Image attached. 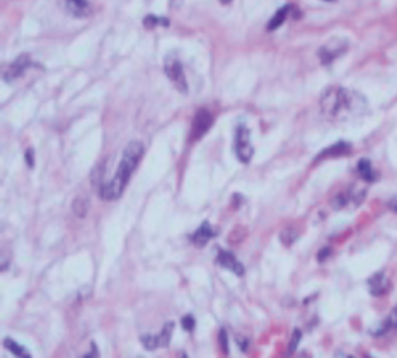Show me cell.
<instances>
[{
  "mask_svg": "<svg viewBox=\"0 0 397 358\" xmlns=\"http://www.w3.org/2000/svg\"><path fill=\"white\" fill-rule=\"evenodd\" d=\"M181 358H187V356H186V355H182V356H181Z\"/></svg>",
  "mask_w": 397,
  "mask_h": 358,
  "instance_id": "cell-34",
  "label": "cell"
},
{
  "mask_svg": "<svg viewBox=\"0 0 397 358\" xmlns=\"http://www.w3.org/2000/svg\"><path fill=\"white\" fill-rule=\"evenodd\" d=\"M142 343H143V348H147V350H155L159 346V340H157V336H150V334H147V336H142Z\"/></svg>",
  "mask_w": 397,
  "mask_h": 358,
  "instance_id": "cell-20",
  "label": "cell"
},
{
  "mask_svg": "<svg viewBox=\"0 0 397 358\" xmlns=\"http://www.w3.org/2000/svg\"><path fill=\"white\" fill-rule=\"evenodd\" d=\"M72 210H74V214L79 217V219H83L89 212V200L86 196H77L74 200V203H72Z\"/></svg>",
  "mask_w": 397,
  "mask_h": 358,
  "instance_id": "cell-16",
  "label": "cell"
},
{
  "mask_svg": "<svg viewBox=\"0 0 397 358\" xmlns=\"http://www.w3.org/2000/svg\"><path fill=\"white\" fill-rule=\"evenodd\" d=\"M358 174L362 176V178L365 181H368V183H372V181L377 179V176H375V171L372 169V164H370L368 159H362L358 162Z\"/></svg>",
  "mask_w": 397,
  "mask_h": 358,
  "instance_id": "cell-14",
  "label": "cell"
},
{
  "mask_svg": "<svg viewBox=\"0 0 397 358\" xmlns=\"http://www.w3.org/2000/svg\"><path fill=\"white\" fill-rule=\"evenodd\" d=\"M172 331H174V323H167L164 328H162L160 334L157 336L159 340V346H169L171 343V336H172Z\"/></svg>",
  "mask_w": 397,
  "mask_h": 358,
  "instance_id": "cell-17",
  "label": "cell"
},
{
  "mask_svg": "<svg viewBox=\"0 0 397 358\" xmlns=\"http://www.w3.org/2000/svg\"><path fill=\"white\" fill-rule=\"evenodd\" d=\"M182 4V0H169V7H174V9H179Z\"/></svg>",
  "mask_w": 397,
  "mask_h": 358,
  "instance_id": "cell-29",
  "label": "cell"
},
{
  "mask_svg": "<svg viewBox=\"0 0 397 358\" xmlns=\"http://www.w3.org/2000/svg\"><path fill=\"white\" fill-rule=\"evenodd\" d=\"M299 358H310V355L307 353V351H302V353L299 355Z\"/></svg>",
  "mask_w": 397,
  "mask_h": 358,
  "instance_id": "cell-32",
  "label": "cell"
},
{
  "mask_svg": "<svg viewBox=\"0 0 397 358\" xmlns=\"http://www.w3.org/2000/svg\"><path fill=\"white\" fill-rule=\"evenodd\" d=\"M329 256H331V247H324L321 249V252L317 254V261H324V259H327Z\"/></svg>",
  "mask_w": 397,
  "mask_h": 358,
  "instance_id": "cell-26",
  "label": "cell"
},
{
  "mask_svg": "<svg viewBox=\"0 0 397 358\" xmlns=\"http://www.w3.org/2000/svg\"><path fill=\"white\" fill-rule=\"evenodd\" d=\"M33 149H28V152H26V162H28L29 167H33L34 165V157H33Z\"/></svg>",
  "mask_w": 397,
  "mask_h": 358,
  "instance_id": "cell-28",
  "label": "cell"
},
{
  "mask_svg": "<svg viewBox=\"0 0 397 358\" xmlns=\"http://www.w3.org/2000/svg\"><path fill=\"white\" fill-rule=\"evenodd\" d=\"M234 149H236V155L240 162L242 164L250 162V159H253V155H254V147H253V143H250V133L245 124L237 127Z\"/></svg>",
  "mask_w": 397,
  "mask_h": 358,
  "instance_id": "cell-4",
  "label": "cell"
},
{
  "mask_svg": "<svg viewBox=\"0 0 397 358\" xmlns=\"http://www.w3.org/2000/svg\"><path fill=\"white\" fill-rule=\"evenodd\" d=\"M349 152H351V145L348 142H338V143L331 145L329 149L322 150V152L319 154L317 160H321L324 157H341V155H348Z\"/></svg>",
  "mask_w": 397,
  "mask_h": 358,
  "instance_id": "cell-11",
  "label": "cell"
},
{
  "mask_svg": "<svg viewBox=\"0 0 397 358\" xmlns=\"http://www.w3.org/2000/svg\"><path fill=\"white\" fill-rule=\"evenodd\" d=\"M213 123V116L208 110H200L195 115L193 119V128H191V140H198L210 130Z\"/></svg>",
  "mask_w": 397,
  "mask_h": 358,
  "instance_id": "cell-6",
  "label": "cell"
},
{
  "mask_svg": "<svg viewBox=\"0 0 397 358\" xmlns=\"http://www.w3.org/2000/svg\"><path fill=\"white\" fill-rule=\"evenodd\" d=\"M348 201H349V196L346 193H339L336 198L332 200V206H334V208H343V206L346 205Z\"/></svg>",
  "mask_w": 397,
  "mask_h": 358,
  "instance_id": "cell-22",
  "label": "cell"
},
{
  "mask_svg": "<svg viewBox=\"0 0 397 358\" xmlns=\"http://www.w3.org/2000/svg\"><path fill=\"white\" fill-rule=\"evenodd\" d=\"M213 236H215V230L212 229V225L208 224V222H205V224H201V227H198V230L191 236V241L195 246L201 247V246H205Z\"/></svg>",
  "mask_w": 397,
  "mask_h": 358,
  "instance_id": "cell-10",
  "label": "cell"
},
{
  "mask_svg": "<svg viewBox=\"0 0 397 358\" xmlns=\"http://www.w3.org/2000/svg\"><path fill=\"white\" fill-rule=\"evenodd\" d=\"M327 2H334V0H327Z\"/></svg>",
  "mask_w": 397,
  "mask_h": 358,
  "instance_id": "cell-35",
  "label": "cell"
},
{
  "mask_svg": "<svg viewBox=\"0 0 397 358\" xmlns=\"http://www.w3.org/2000/svg\"><path fill=\"white\" fill-rule=\"evenodd\" d=\"M385 328H395L397 329V305H395L394 312L390 314V318L387 321V324H385Z\"/></svg>",
  "mask_w": 397,
  "mask_h": 358,
  "instance_id": "cell-25",
  "label": "cell"
},
{
  "mask_svg": "<svg viewBox=\"0 0 397 358\" xmlns=\"http://www.w3.org/2000/svg\"><path fill=\"white\" fill-rule=\"evenodd\" d=\"M220 2H222V4H231L232 0H220Z\"/></svg>",
  "mask_w": 397,
  "mask_h": 358,
  "instance_id": "cell-33",
  "label": "cell"
},
{
  "mask_svg": "<svg viewBox=\"0 0 397 358\" xmlns=\"http://www.w3.org/2000/svg\"><path fill=\"white\" fill-rule=\"evenodd\" d=\"M164 72L165 75L169 77V80L174 84V87L181 94H186L187 92V80L184 75V70H182V65L179 58L176 55H167L164 60Z\"/></svg>",
  "mask_w": 397,
  "mask_h": 358,
  "instance_id": "cell-3",
  "label": "cell"
},
{
  "mask_svg": "<svg viewBox=\"0 0 397 358\" xmlns=\"http://www.w3.org/2000/svg\"><path fill=\"white\" fill-rule=\"evenodd\" d=\"M142 155H143L142 142H137V140H135V142H130L127 145L114 178L111 181H108V183H104L101 186V189H99V195H101L102 200L113 201V200H118L119 196L123 195V191L127 188L133 171L137 169V165L140 164Z\"/></svg>",
  "mask_w": 397,
  "mask_h": 358,
  "instance_id": "cell-2",
  "label": "cell"
},
{
  "mask_svg": "<svg viewBox=\"0 0 397 358\" xmlns=\"http://www.w3.org/2000/svg\"><path fill=\"white\" fill-rule=\"evenodd\" d=\"M217 263L220 264L222 268H225V269H231V271H234L236 275H244V266L240 264V261L239 259L234 256L232 252H228V251H218V256H217Z\"/></svg>",
  "mask_w": 397,
  "mask_h": 358,
  "instance_id": "cell-8",
  "label": "cell"
},
{
  "mask_svg": "<svg viewBox=\"0 0 397 358\" xmlns=\"http://www.w3.org/2000/svg\"><path fill=\"white\" fill-rule=\"evenodd\" d=\"M348 50V41L344 38H332L329 43H326L322 48H319V60L322 61L324 65L332 64L338 56H341L344 51Z\"/></svg>",
  "mask_w": 397,
  "mask_h": 358,
  "instance_id": "cell-5",
  "label": "cell"
},
{
  "mask_svg": "<svg viewBox=\"0 0 397 358\" xmlns=\"http://www.w3.org/2000/svg\"><path fill=\"white\" fill-rule=\"evenodd\" d=\"M291 10H294V5H285V7H281V9L276 10V14L273 15V17H271V20L268 23V31L278 29L280 26L283 24L286 19H288V15H290Z\"/></svg>",
  "mask_w": 397,
  "mask_h": 358,
  "instance_id": "cell-13",
  "label": "cell"
},
{
  "mask_svg": "<svg viewBox=\"0 0 397 358\" xmlns=\"http://www.w3.org/2000/svg\"><path fill=\"white\" fill-rule=\"evenodd\" d=\"M65 5H67V10L72 15H75V17H86L91 12L87 0H65Z\"/></svg>",
  "mask_w": 397,
  "mask_h": 358,
  "instance_id": "cell-12",
  "label": "cell"
},
{
  "mask_svg": "<svg viewBox=\"0 0 397 358\" xmlns=\"http://www.w3.org/2000/svg\"><path fill=\"white\" fill-rule=\"evenodd\" d=\"M348 358H353V356H348Z\"/></svg>",
  "mask_w": 397,
  "mask_h": 358,
  "instance_id": "cell-36",
  "label": "cell"
},
{
  "mask_svg": "<svg viewBox=\"0 0 397 358\" xmlns=\"http://www.w3.org/2000/svg\"><path fill=\"white\" fill-rule=\"evenodd\" d=\"M4 346H5V348H7L14 356H17V358H31L29 351L26 350L24 346H20L19 343H15L14 340L5 338V340H4Z\"/></svg>",
  "mask_w": 397,
  "mask_h": 358,
  "instance_id": "cell-15",
  "label": "cell"
},
{
  "mask_svg": "<svg viewBox=\"0 0 397 358\" xmlns=\"http://www.w3.org/2000/svg\"><path fill=\"white\" fill-rule=\"evenodd\" d=\"M368 110L367 99L354 91H348L344 87H329L324 91L321 97V111L322 115L334 119V121H344L365 115Z\"/></svg>",
  "mask_w": 397,
  "mask_h": 358,
  "instance_id": "cell-1",
  "label": "cell"
},
{
  "mask_svg": "<svg viewBox=\"0 0 397 358\" xmlns=\"http://www.w3.org/2000/svg\"><path fill=\"white\" fill-rule=\"evenodd\" d=\"M297 237H299V234H297V230H295V229H291V227H288V229H285V230L280 234L281 242H283L285 246H291V244H294V242L297 241Z\"/></svg>",
  "mask_w": 397,
  "mask_h": 358,
  "instance_id": "cell-18",
  "label": "cell"
},
{
  "mask_svg": "<svg viewBox=\"0 0 397 358\" xmlns=\"http://www.w3.org/2000/svg\"><path fill=\"white\" fill-rule=\"evenodd\" d=\"M368 288H370V293H372V295H375V297H380V295L387 293V290L390 288L389 278L385 277L384 273L373 275L372 278H368Z\"/></svg>",
  "mask_w": 397,
  "mask_h": 358,
  "instance_id": "cell-9",
  "label": "cell"
},
{
  "mask_svg": "<svg viewBox=\"0 0 397 358\" xmlns=\"http://www.w3.org/2000/svg\"><path fill=\"white\" fill-rule=\"evenodd\" d=\"M300 340H302V333L299 329H295L294 331V336H291V340H290V346H288V355H291L294 351L297 350V346H299V343H300Z\"/></svg>",
  "mask_w": 397,
  "mask_h": 358,
  "instance_id": "cell-21",
  "label": "cell"
},
{
  "mask_svg": "<svg viewBox=\"0 0 397 358\" xmlns=\"http://www.w3.org/2000/svg\"><path fill=\"white\" fill-rule=\"evenodd\" d=\"M181 323H182V328H184L186 331H193V329H195V319H193V315H184Z\"/></svg>",
  "mask_w": 397,
  "mask_h": 358,
  "instance_id": "cell-24",
  "label": "cell"
},
{
  "mask_svg": "<svg viewBox=\"0 0 397 358\" xmlns=\"http://www.w3.org/2000/svg\"><path fill=\"white\" fill-rule=\"evenodd\" d=\"M390 208H392L394 212H397V198H394L392 201H390Z\"/></svg>",
  "mask_w": 397,
  "mask_h": 358,
  "instance_id": "cell-31",
  "label": "cell"
},
{
  "mask_svg": "<svg viewBox=\"0 0 397 358\" xmlns=\"http://www.w3.org/2000/svg\"><path fill=\"white\" fill-rule=\"evenodd\" d=\"M218 341H220V348H222V351H223V353H225V355H228V341H227V333H225V331H220V333H218Z\"/></svg>",
  "mask_w": 397,
  "mask_h": 358,
  "instance_id": "cell-23",
  "label": "cell"
},
{
  "mask_svg": "<svg viewBox=\"0 0 397 358\" xmlns=\"http://www.w3.org/2000/svg\"><path fill=\"white\" fill-rule=\"evenodd\" d=\"M159 24L169 26V20L164 19V17H157V15H147V17L143 19V26H145V28H149V29H152V28H155V26H159Z\"/></svg>",
  "mask_w": 397,
  "mask_h": 358,
  "instance_id": "cell-19",
  "label": "cell"
},
{
  "mask_svg": "<svg viewBox=\"0 0 397 358\" xmlns=\"http://www.w3.org/2000/svg\"><path fill=\"white\" fill-rule=\"evenodd\" d=\"M31 65H34V64H31L28 55L19 56L17 60L12 61V64L7 65V67H5V69H4V72H2L4 80H14V79H17V77L23 75L24 72L28 70Z\"/></svg>",
  "mask_w": 397,
  "mask_h": 358,
  "instance_id": "cell-7",
  "label": "cell"
},
{
  "mask_svg": "<svg viewBox=\"0 0 397 358\" xmlns=\"http://www.w3.org/2000/svg\"><path fill=\"white\" fill-rule=\"evenodd\" d=\"M237 341H239V348L240 350H247V341H245V340L240 341V338H237Z\"/></svg>",
  "mask_w": 397,
  "mask_h": 358,
  "instance_id": "cell-30",
  "label": "cell"
},
{
  "mask_svg": "<svg viewBox=\"0 0 397 358\" xmlns=\"http://www.w3.org/2000/svg\"><path fill=\"white\" fill-rule=\"evenodd\" d=\"M82 358H99V351H97V346L96 345H91V351L87 355H83Z\"/></svg>",
  "mask_w": 397,
  "mask_h": 358,
  "instance_id": "cell-27",
  "label": "cell"
}]
</instances>
